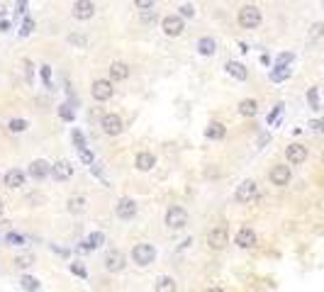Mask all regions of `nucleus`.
Listing matches in <instances>:
<instances>
[{
	"instance_id": "obj_5",
	"label": "nucleus",
	"mask_w": 324,
	"mask_h": 292,
	"mask_svg": "<svg viewBox=\"0 0 324 292\" xmlns=\"http://www.w3.org/2000/svg\"><path fill=\"white\" fill-rule=\"evenodd\" d=\"M124 266H127V258H124V253L120 248H110L105 253V270L107 273H122Z\"/></svg>"
},
{
	"instance_id": "obj_49",
	"label": "nucleus",
	"mask_w": 324,
	"mask_h": 292,
	"mask_svg": "<svg viewBox=\"0 0 324 292\" xmlns=\"http://www.w3.org/2000/svg\"><path fill=\"white\" fill-rule=\"evenodd\" d=\"M322 8H324V5H322Z\"/></svg>"
},
{
	"instance_id": "obj_23",
	"label": "nucleus",
	"mask_w": 324,
	"mask_h": 292,
	"mask_svg": "<svg viewBox=\"0 0 324 292\" xmlns=\"http://www.w3.org/2000/svg\"><path fill=\"white\" fill-rule=\"evenodd\" d=\"M68 212L71 214H83L86 212V197H83V195L68 197Z\"/></svg>"
},
{
	"instance_id": "obj_24",
	"label": "nucleus",
	"mask_w": 324,
	"mask_h": 292,
	"mask_svg": "<svg viewBox=\"0 0 324 292\" xmlns=\"http://www.w3.org/2000/svg\"><path fill=\"white\" fill-rule=\"evenodd\" d=\"M258 112V102L251 100V98H246V100L239 102V114H244V117H254Z\"/></svg>"
},
{
	"instance_id": "obj_26",
	"label": "nucleus",
	"mask_w": 324,
	"mask_h": 292,
	"mask_svg": "<svg viewBox=\"0 0 324 292\" xmlns=\"http://www.w3.org/2000/svg\"><path fill=\"white\" fill-rule=\"evenodd\" d=\"M105 244V234L102 231H95V234H90L86 241H83V248H98Z\"/></svg>"
},
{
	"instance_id": "obj_6",
	"label": "nucleus",
	"mask_w": 324,
	"mask_h": 292,
	"mask_svg": "<svg viewBox=\"0 0 324 292\" xmlns=\"http://www.w3.org/2000/svg\"><path fill=\"white\" fill-rule=\"evenodd\" d=\"M100 127H102V132H105L107 136H117V134H122V129H124L122 117H120V114H115V112L102 114Z\"/></svg>"
},
{
	"instance_id": "obj_4",
	"label": "nucleus",
	"mask_w": 324,
	"mask_h": 292,
	"mask_svg": "<svg viewBox=\"0 0 324 292\" xmlns=\"http://www.w3.org/2000/svg\"><path fill=\"white\" fill-rule=\"evenodd\" d=\"M188 224V212L178 207V205H173V207H168L166 210V226L168 229H183V226Z\"/></svg>"
},
{
	"instance_id": "obj_18",
	"label": "nucleus",
	"mask_w": 324,
	"mask_h": 292,
	"mask_svg": "<svg viewBox=\"0 0 324 292\" xmlns=\"http://www.w3.org/2000/svg\"><path fill=\"white\" fill-rule=\"evenodd\" d=\"M134 166H137V170L146 173V170H151L154 166H156V156H154L151 151H139L137 158H134Z\"/></svg>"
},
{
	"instance_id": "obj_3",
	"label": "nucleus",
	"mask_w": 324,
	"mask_h": 292,
	"mask_svg": "<svg viewBox=\"0 0 324 292\" xmlns=\"http://www.w3.org/2000/svg\"><path fill=\"white\" fill-rule=\"evenodd\" d=\"M132 258H134L137 266H149V263H154V258H156V248L151 246V244H137L134 248H132Z\"/></svg>"
},
{
	"instance_id": "obj_43",
	"label": "nucleus",
	"mask_w": 324,
	"mask_h": 292,
	"mask_svg": "<svg viewBox=\"0 0 324 292\" xmlns=\"http://www.w3.org/2000/svg\"><path fill=\"white\" fill-rule=\"evenodd\" d=\"M68 42H71V44L86 46V37H80V34H71V37H68Z\"/></svg>"
},
{
	"instance_id": "obj_11",
	"label": "nucleus",
	"mask_w": 324,
	"mask_h": 292,
	"mask_svg": "<svg viewBox=\"0 0 324 292\" xmlns=\"http://www.w3.org/2000/svg\"><path fill=\"white\" fill-rule=\"evenodd\" d=\"M51 178L59 180V183H66V180L73 178V166H71V161H66V158L56 161L54 166H51Z\"/></svg>"
},
{
	"instance_id": "obj_22",
	"label": "nucleus",
	"mask_w": 324,
	"mask_h": 292,
	"mask_svg": "<svg viewBox=\"0 0 324 292\" xmlns=\"http://www.w3.org/2000/svg\"><path fill=\"white\" fill-rule=\"evenodd\" d=\"M198 51H200L202 56H214V51H217V42H214L212 37H202L200 42H198Z\"/></svg>"
},
{
	"instance_id": "obj_36",
	"label": "nucleus",
	"mask_w": 324,
	"mask_h": 292,
	"mask_svg": "<svg viewBox=\"0 0 324 292\" xmlns=\"http://www.w3.org/2000/svg\"><path fill=\"white\" fill-rule=\"evenodd\" d=\"M71 273H73V275H78V278H86V275H88V273H86V268L80 266L78 260H76V263H71Z\"/></svg>"
},
{
	"instance_id": "obj_35",
	"label": "nucleus",
	"mask_w": 324,
	"mask_h": 292,
	"mask_svg": "<svg viewBox=\"0 0 324 292\" xmlns=\"http://www.w3.org/2000/svg\"><path fill=\"white\" fill-rule=\"evenodd\" d=\"M5 241H8V244H12V246H20V244H24V239L20 234H15V231L5 234Z\"/></svg>"
},
{
	"instance_id": "obj_41",
	"label": "nucleus",
	"mask_w": 324,
	"mask_h": 292,
	"mask_svg": "<svg viewBox=\"0 0 324 292\" xmlns=\"http://www.w3.org/2000/svg\"><path fill=\"white\" fill-rule=\"evenodd\" d=\"M73 141H76V146H78V149H83V146H86V136L80 134L78 129H73Z\"/></svg>"
},
{
	"instance_id": "obj_32",
	"label": "nucleus",
	"mask_w": 324,
	"mask_h": 292,
	"mask_svg": "<svg viewBox=\"0 0 324 292\" xmlns=\"http://www.w3.org/2000/svg\"><path fill=\"white\" fill-rule=\"evenodd\" d=\"M32 263H34V258L30 256V253H24V256H17V258H15V266H17V268H30Z\"/></svg>"
},
{
	"instance_id": "obj_16",
	"label": "nucleus",
	"mask_w": 324,
	"mask_h": 292,
	"mask_svg": "<svg viewBox=\"0 0 324 292\" xmlns=\"http://www.w3.org/2000/svg\"><path fill=\"white\" fill-rule=\"evenodd\" d=\"M27 176H30V178H34V180H44L46 176H51V166L46 163L44 158H37V161H32V163H30Z\"/></svg>"
},
{
	"instance_id": "obj_19",
	"label": "nucleus",
	"mask_w": 324,
	"mask_h": 292,
	"mask_svg": "<svg viewBox=\"0 0 324 292\" xmlns=\"http://www.w3.org/2000/svg\"><path fill=\"white\" fill-rule=\"evenodd\" d=\"M129 78V66L124 61H112L110 64V80L112 83H120V80Z\"/></svg>"
},
{
	"instance_id": "obj_21",
	"label": "nucleus",
	"mask_w": 324,
	"mask_h": 292,
	"mask_svg": "<svg viewBox=\"0 0 324 292\" xmlns=\"http://www.w3.org/2000/svg\"><path fill=\"white\" fill-rule=\"evenodd\" d=\"M205 136H207V139H214V141H220V139L227 136V127H224L222 122H212L207 129H205Z\"/></svg>"
},
{
	"instance_id": "obj_48",
	"label": "nucleus",
	"mask_w": 324,
	"mask_h": 292,
	"mask_svg": "<svg viewBox=\"0 0 324 292\" xmlns=\"http://www.w3.org/2000/svg\"><path fill=\"white\" fill-rule=\"evenodd\" d=\"M0 180H3V178H0Z\"/></svg>"
},
{
	"instance_id": "obj_29",
	"label": "nucleus",
	"mask_w": 324,
	"mask_h": 292,
	"mask_svg": "<svg viewBox=\"0 0 324 292\" xmlns=\"http://www.w3.org/2000/svg\"><path fill=\"white\" fill-rule=\"evenodd\" d=\"M292 59H295V54H290V51H283V54L276 59V68H288L292 64Z\"/></svg>"
},
{
	"instance_id": "obj_7",
	"label": "nucleus",
	"mask_w": 324,
	"mask_h": 292,
	"mask_svg": "<svg viewBox=\"0 0 324 292\" xmlns=\"http://www.w3.org/2000/svg\"><path fill=\"white\" fill-rule=\"evenodd\" d=\"M161 30H164L166 37H180L183 30H185V22H183L180 15H166V17L161 20Z\"/></svg>"
},
{
	"instance_id": "obj_10",
	"label": "nucleus",
	"mask_w": 324,
	"mask_h": 292,
	"mask_svg": "<svg viewBox=\"0 0 324 292\" xmlns=\"http://www.w3.org/2000/svg\"><path fill=\"white\" fill-rule=\"evenodd\" d=\"M292 173H290V166H283V163H278V166H273L268 173V180L273 183V185H278V188H285L288 183H290Z\"/></svg>"
},
{
	"instance_id": "obj_34",
	"label": "nucleus",
	"mask_w": 324,
	"mask_h": 292,
	"mask_svg": "<svg viewBox=\"0 0 324 292\" xmlns=\"http://www.w3.org/2000/svg\"><path fill=\"white\" fill-rule=\"evenodd\" d=\"M59 114H61V120H66V122H71V120L76 117V114H73V110H71L68 105H61V107H59Z\"/></svg>"
},
{
	"instance_id": "obj_46",
	"label": "nucleus",
	"mask_w": 324,
	"mask_h": 292,
	"mask_svg": "<svg viewBox=\"0 0 324 292\" xmlns=\"http://www.w3.org/2000/svg\"><path fill=\"white\" fill-rule=\"evenodd\" d=\"M3 212H5V202L0 200V217H3Z\"/></svg>"
},
{
	"instance_id": "obj_17",
	"label": "nucleus",
	"mask_w": 324,
	"mask_h": 292,
	"mask_svg": "<svg viewBox=\"0 0 324 292\" xmlns=\"http://www.w3.org/2000/svg\"><path fill=\"white\" fill-rule=\"evenodd\" d=\"M24 176L20 168H10L8 173H5V178H3V183H5V188H12V190H17V188H22L24 185Z\"/></svg>"
},
{
	"instance_id": "obj_1",
	"label": "nucleus",
	"mask_w": 324,
	"mask_h": 292,
	"mask_svg": "<svg viewBox=\"0 0 324 292\" xmlns=\"http://www.w3.org/2000/svg\"><path fill=\"white\" fill-rule=\"evenodd\" d=\"M236 22H239L241 30H256L258 24L263 22V15H261L256 5H244L239 10V15H236Z\"/></svg>"
},
{
	"instance_id": "obj_9",
	"label": "nucleus",
	"mask_w": 324,
	"mask_h": 292,
	"mask_svg": "<svg viewBox=\"0 0 324 292\" xmlns=\"http://www.w3.org/2000/svg\"><path fill=\"white\" fill-rule=\"evenodd\" d=\"M227 244H229V231L224 226H217L207 234V246L212 251H222V248H227Z\"/></svg>"
},
{
	"instance_id": "obj_37",
	"label": "nucleus",
	"mask_w": 324,
	"mask_h": 292,
	"mask_svg": "<svg viewBox=\"0 0 324 292\" xmlns=\"http://www.w3.org/2000/svg\"><path fill=\"white\" fill-rule=\"evenodd\" d=\"M154 3H156V0H134V5H137V8H139L142 12H144V10H151V8H154Z\"/></svg>"
},
{
	"instance_id": "obj_45",
	"label": "nucleus",
	"mask_w": 324,
	"mask_h": 292,
	"mask_svg": "<svg viewBox=\"0 0 324 292\" xmlns=\"http://www.w3.org/2000/svg\"><path fill=\"white\" fill-rule=\"evenodd\" d=\"M280 112H283V105H276V110H273V112H271V114H268V124H271V122H273V120H276V117H278V114H280Z\"/></svg>"
},
{
	"instance_id": "obj_25",
	"label": "nucleus",
	"mask_w": 324,
	"mask_h": 292,
	"mask_svg": "<svg viewBox=\"0 0 324 292\" xmlns=\"http://www.w3.org/2000/svg\"><path fill=\"white\" fill-rule=\"evenodd\" d=\"M156 292H176V280L171 275H161L156 280Z\"/></svg>"
},
{
	"instance_id": "obj_30",
	"label": "nucleus",
	"mask_w": 324,
	"mask_h": 292,
	"mask_svg": "<svg viewBox=\"0 0 324 292\" xmlns=\"http://www.w3.org/2000/svg\"><path fill=\"white\" fill-rule=\"evenodd\" d=\"M307 102H310V110H319V93H317V88L307 90Z\"/></svg>"
},
{
	"instance_id": "obj_31",
	"label": "nucleus",
	"mask_w": 324,
	"mask_h": 292,
	"mask_svg": "<svg viewBox=\"0 0 324 292\" xmlns=\"http://www.w3.org/2000/svg\"><path fill=\"white\" fill-rule=\"evenodd\" d=\"M285 78H290V68H276L273 73H271V80H285Z\"/></svg>"
},
{
	"instance_id": "obj_14",
	"label": "nucleus",
	"mask_w": 324,
	"mask_h": 292,
	"mask_svg": "<svg viewBox=\"0 0 324 292\" xmlns=\"http://www.w3.org/2000/svg\"><path fill=\"white\" fill-rule=\"evenodd\" d=\"M234 244L239 248H254L256 246V231L251 226H241L234 236Z\"/></svg>"
},
{
	"instance_id": "obj_13",
	"label": "nucleus",
	"mask_w": 324,
	"mask_h": 292,
	"mask_svg": "<svg viewBox=\"0 0 324 292\" xmlns=\"http://www.w3.org/2000/svg\"><path fill=\"white\" fill-rule=\"evenodd\" d=\"M285 158H288V163L290 166H300L307 161V146L302 144H290L285 149Z\"/></svg>"
},
{
	"instance_id": "obj_12",
	"label": "nucleus",
	"mask_w": 324,
	"mask_h": 292,
	"mask_svg": "<svg viewBox=\"0 0 324 292\" xmlns=\"http://www.w3.org/2000/svg\"><path fill=\"white\" fill-rule=\"evenodd\" d=\"M115 214L120 217V219H134L137 217V202L132 200V197H122L120 202L115 205Z\"/></svg>"
},
{
	"instance_id": "obj_15",
	"label": "nucleus",
	"mask_w": 324,
	"mask_h": 292,
	"mask_svg": "<svg viewBox=\"0 0 324 292\" xmlns=\"http://www.w3.org/2000/svg\"><path fill=\"white\" fill-rule=\"evenodd\" d=\"M71 12H73L76 20H90V17L95 15V3H93V0H76Z\"/></svg>"
},
{
	"instance_id": "obj_39",
	"label": "nucleus",
	"mask_w": 324,
	"mask_h": 292,
	"mask_svg": "<svg viewBox=\"0 0 324 292\" xmlns=\"http://www.w3.org/2000/svg\"><path fill=\"white\" fill-rule=\"evenodd\" d=\"M32 27H34V20H32V17H27V20H24V24H22V30H20V34H22V37H27V34L32 32Z\"/></svg>"
},
{
	"instance_id": "obj_40",
	"label": "nucleus",
	"mask_w": 324,
	"mask_h": 292,
	"mask_svg": "<svg viewBox=\"0 0 324 292\" xmlns=\"http://www.w3.org/2000/svg\"><path fill=\"white\" fill-rule=\"evenodd\" d=\"M42 78H44V83L46 85H51V66H42Z\"/></svg>"
},
{
	"instance_id": "obj_27",
	"label": "nucleus",
	"mask_w": 324,
	"mask_h": 292,
	"mask_svg": "<svg viewBox=\"0 0 324 292\" xmlns=\"http://www.w3.org/2000/svg\"><path fill=\"white\" fill-rule=\"evenodd\" d=\"M20 285H22L27 292H37V290H39V280L32 278V275H22V278H20Z\"/></svg>"
},
{
	"instance_id": "obj_8",
	"label": "nucleus",
	"mask_w": 324,
	"mask_h": 292,
	"mask_svg": "<svg viewBox=\"0 0 324 292\" xmlns=\"http://www.w3.org/2000/svg\"><path fill=\"white\" fill-rule=\"evenodd\" d=\"M256 192H258V185H256V180H244L239 188H236V192H234V200L239 205H246V202H251L254 197H256Z\"/></svg>"
},
{
	"instance_id": "obj_44",
	"label": "nucleus",
	"mask_w": 324,
	"mask_h": 292,
	"mask_svg": "<svg viewBox=\"0 0 324 292\" xmlns=\"http://www.w3.org/2000/svg\"><path fill=\"white\" fill-rule=\"evenodd\" d=\"M310 127H312L314 132H322V134H324V117H322V120H312Z\"/></svg>"
},
{
	"instance_id": "obj_42",
	"label": "nucleus",
	"mask_w": 324,
	"mask_h": 292,
	"mask_svg": "<svg viewBox=\"0 0 324 292\" xmlns=\"http://www.w3.org/2000/svg\"><path fill=\"white\" fill-rule=\"evenodd\" d=\"M193 15H195V8H193V5H183V8H180V17H193Z\"/></svg>"
},
{
	"instance_id": "obj_2",
	"label": "nucleus",
	"mask_w": 324,
	"mask_h": 292,
	"mask_svg": "<svg viewBox=\"0 0 324 292\" xmlns=\"http://www.w3.org/2000/svg\"><path fill=\"white\" fill-rule=\"evenodd\" d=\"M90 95H93V100L107 102L115 95V83L110 78H95L90 85Z\"/></svg>"
},
{
	"instance_id": "obj_47",
	"label": "nucleus",
	"mask_w": 324,
	"mask_h": 292,
	"mask_svg": "<svg viewBox=\"0 0 324 292\" xmlns=\"http://www.w3.org/2000/svg\"><path fill=\"white\" fill-rule=\"evenodd\" d=\"M207 292H224V290H222V287H210Z\"/></svg>"
},
{
	"instance_id": "obj_28",
	"label": "nucleus",
	"mask_w": 324,
	"mask_h": 292,
	"mask_svg": "<svg viewBox=\"0 0 324 292\" xmlns=\"http://www.w3.org/2000/svg\"><path fill=\"white\" fill-rule=\"evenodd\" d=\"M27 127H30L27 120H10V122H8V129H10L12 134H20V132H24Z\"/></svg>"
},
{
	"instance_id": "obj_20",
	"label": "nucleus",
	"mask_w": 324,
	"mask_h": 292,
	"mask_svg": "<svg viewBox=\"0 0 324 292\" xmlns=\"http://www.w3.org/2000/svg\"><path fill=\"white\" fill-rule=\"evenodd\" d=\"M224 68H227V73H229L232 78H236V80H246V78H249L246 66H244V64H239V61H229Z\"/></svg>"
},
{
	"instance_id": "obj_38",
	"label": "nucleus",
	"mask_w": 324,
	"mask_h": 292,
	"mask_svg": "<svg viewBox=\"0 0 324 292\" xmlns=\"http://www.w3.org/2000/svg\"><path fill=\"white\" fill-rule=\"evenodd\" d=\"M322 34H324V24H322V22H314V24H312V32H310V37H312V39H319Z\"/></svg>"
},
{
	"instance_id": "obj_33",
	"label": "nucleus",
	"mask_w": 324,
	"mask_h": 292,
	"mask_svg": "<svg viewBox=\"0 0 324 292\" xmlns=\"http://www.w3.org/2000/svg\"><path fill=\"white\" fill-rule=\"evenodd\" d=\"M78 154H80V161H83V163H88V166H93V163H95V156L90 154L86 146H83V149H78Z\"/></svg>"
}]
</instances>
